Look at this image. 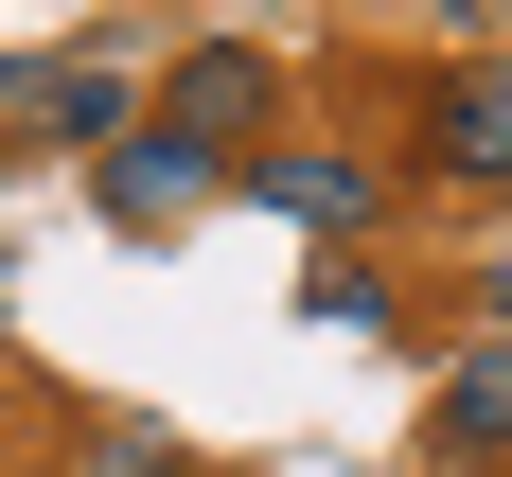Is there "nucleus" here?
Segmentation results:
<instances>
[{
  "instance_id": "obj_4",
  "label": "nucleus",
  "mask_w": 512,
  "mask_h": 477,
  "mask_svg": "<svg viewBox=\"0 0 512 477\" xmlns=\"http://www.w3.org/2000/svg\"><path fill=\"white\" fill-rule=\"evenodd\" d=\"M142 71H124V53H71V71H18V124H36V142H71V159H106L124 142V124H142Z\"/></svg>"
},
{
  "instance_id": "obj_10",
  "label": "nucleus",
  "mask_w": 512,
  "mask_h": 477,
  "mask_svg": "<svg viewBox=\"0 0 512 477\" xmlns=\"http://www.w3.org/2000/svg\"><path fill=\"white\" fill-rule=\"evenodd\" d=\"M442 18H460V0H442Z\"/></svg>"
},
{
  "instance_id": "obj_9",
  "label": "nucleus",
  "mask_w": 512,
  "mask_h": 477,
  "mask_svg": "<svg viewBox=\"0 0 512 477\" xmlns=\"http://www.w3.org/2000/svg\"><path fill=\"white\" fill-rule=\"evenodd\" d=\"M0 106H18V53H0Z\"/></svg>"
},
{
  "instance_id": "obj_1",
  "label": "nucleus",
  "mask_w": 512,
  "mask_h": 477,
  "mask_svg": "<svg viewBox=\"0 0 512 477\" xmlns=\"http://www.w3.org/2000/svg\"><path fill=\"white\" fill-rule=\"evenodd\" d=\"M89 195H106V230H195V212L230 195V159H212L195 124H159V106H142V124L89 159Z\"/></svg>"
},
{
  "instance_id": "obj_2",
  "label": "nucleus",
  "mask_w": 512,
  "mask_h": 477,
  "mask_svg": "<svg viewBox=\"0 0 512 477\" xmlns=\"http://www.w3.org/2000/svg\"><path fill=\"white\" fill-rule=\"evenodd\" d=\"M248 195L283 212V230H301V248H354L371 212H389V177H371L354 142H265V159H248Z\"/></svg>"
},
{
  "instance_id": "obj_7",
  "label": "nucleus",
  "mask_w": 512,
  "mask_h": 477,
  "mask_svg": "<svg viewBox=\"0 0 512 477\" xmlns=\"http://www.w3.org/2000/svg\"><path fill=\"white\" fill-rule=\"evenodd\" d=\"M301 318H318V336H389V283H371L354 248H318L301 265Z\"/></svg>"
},
{
  "instance_id": "obj_6",
  "label": "nucleus",
  "mask_w": 512,
  "mask_h": 477,
  "mask_svg": "<svg viewBox=\"0 0 512 477\" xmlns=\"http://www.w3.org/2000/svg\"><path fill=\"white\" fill-rule=\"evenodd\" d=\"M424 159H442V177H512V53H495V71H460V89L424 106Z\"/></svg>"
},
{
  "instance_id": "obj_5",
  "label": "nucleus",
  "mask_w": 512,
  "mask_h": 477,
  "mask_svg": "<svg viewBox=\"0 0 512 477\" xmlns=\"http://www.w3.org/2000/svg\"><path fill=\"white\" fill-rule=\"evenodd\" d=\"M424 442H442V460H512V336H477V354L442 371V407H424Z\"/></svg>"
},
{
  "instance_id": "obj_3",
  "label": "nucleus",
  "mask_w": 512,
  "mask_h": 477,
  "mask_svg": "<svg viewBox=\"0 0 512 477\" xmlns=\"http://www.w3.org/2000/svg\"><path fill=\"white\" fill-rule=\"evenodd\" d=\"M265 106H283V53H248V36H195L177 71H159V124H195L212 159H230V142H265Z\"/></svg>"
},
{
  "instance_id": "obj_8",
  "label": "nucleus",
  "mask_w": 512,
  "mask_h": 477,
  "mask_svg": "<svg viewBox=\"0 0 512 477\" xmlns=\"http://www.w3.org/2000/svg\"><path fill=\"white\" fill-rule=\"evenodd\" d=\"M106 477H195V460H177V442H106Z\"/></svg>"
}]
</instances>
